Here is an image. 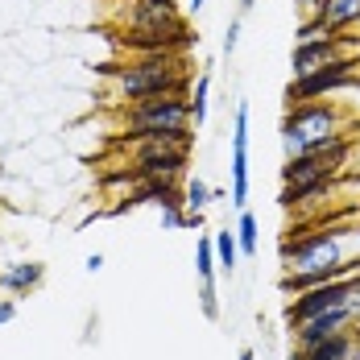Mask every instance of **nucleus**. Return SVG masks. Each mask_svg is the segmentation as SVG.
Returning a JSON list of instances; mask_svg holds the SVG:
<instances>
[{"mask_svg": "<svg viewBox=\"0 0 360 360\" xmlns=\"http://www.w3.org/2000/svg\"><path fill=\"white\" fill-rule=\"evenodd\" d=\"M282 294H298L307 286H319L331 278L360 274V228L327 224L319 232H302L282 240Z\"/></svg>", "mask_w": 360, "mask_h": 360, "instance_id": "f257e3e1", "label": "nucleus"}, {"mask_svg": "<svg viewBox=\"0 0 360 360\" xmlns=\"http://www.w3.org/2000/svg\"><path fill=\"white\" fill-rule=\"evenodd\" d=\"M112 83V104H137V100H153V96H174V91H191V71L182 54H141L129 63H112L104 67Z\"/></svg>", "mask_w": 360, "mask_h": 360, "instance_id": "f03ea898", "label": "nucleus"}, {"mask_svg": "<svg viewBox=\"0 0 360 360\" xmlns=\"http://www.w3.org/2000/svg\"><path fill=\"white\" fill-rule=\"evenodd\" d=\"M124 46L137 54H179L182 46H191L186 13L179 8V0H129Z\"/></svg>", "mask_w": 360, "mask_h": 360, "instance_id": "7ed1b4c3", "label": "nucleus"}, {"mask_svg": "<svg viewBox=\"0 0 360 360\" xmlns=\"http://www.w3.org/2000/svg\"><path fill=\"white\" fill-rule=\"evenodd\" d=\"M352 137V116L335 100H311V104H290L282 116V153L298 158L311 149H323Z\"/></svg>", "mask_w": 360, "mask_h": 360, "instance_id": "20e7f679", "label": "nucleus"}, {"mask_svg": "<svg viewBox=\"0 0 360 360\" xmlns=\"http://www.w3.org/2000/svg\"><path fill=\"white\" fill-rule=\"evenodd\" d=\"M191 91H174V96H153V100H137V104H124L116 112V133L124 141H137V137H182L191 133Z\"/></svg>", "mask_w": 360, "mask_h": 360, "instance_id": "39448f33", "label": "nucleus"}, {"mask_svg": "<svg viewBox=\"0 0 360 360\" xmlns=\"http://www.w3.org/2000/svg\"><path fill=\"white\" fill-rule=\"evenodd\" d=\"M335 307H360V274L331 278V282H319V286H307V290H298V294H290L286 327L302 323L311 315H323V311H335Z\"/></svg>", "mask_w": 360, "mask_h": 360, "instance_id": "423d86ee", "label": "nucleus"}, {"mask_svg": "<svg viewBox=\"0 0 360 360\" xmlns=\"http://www.w3.org/2000/svg\"><path fill=\"white\" fill-rule=\"evenodd\" d=\"M352 158V137L335 145H323V149H311V153H298V158H286L282 166V186H311V182H335L344 174Z\"/></svg>", "mask_w": 360, "mask_h": 360, "instance_id": "0eeeda50", "label": "nucleus"}, {"mask_svg": "<svg viewBox=\"0 0 360 360\" xmlns=\"http://www.w3.org/2000/svg\"><path fill=\"white\" fill-rule=\"evenodd\" d=\"M344 87H360V58H340V63H327L311 75H298L290 79L286 87V108L290 104H311V100H327Z\"/></svg>", "mask_w": 360, "mask_h": 360, "instance_id": "6e6552de", "label": "nucleus"}, {"mask_svg": "<svg viewBox=\"0 0 360 360\" xmlns=\"http://www.w3.org/2000/svg\"><path fill=\"white\" fill-rule=\"evenodd\" d=\"M249 120H252V108L249 100H240L236 112H232V186H228V203L240 212L249 203Z\"/></svg>", "mask_w": 360, "mask_h": 360, "instance_id": "1a4fd4ad", "label": "nucleus"}, {"mask_svg": "<svg viewBox=\"0 0 360 360\" xmlns=\"http://www.w3.org/2000/svg\"><path fill=\"white\" fill-rule=\"evenodd\" d=\"M360 25V0H323V8L307 21H298L294 41L307 37H327V34H352Z\"/></svg>", "mask_w": 360, "mask_h": 360, "instance_id": "9d476101", "label": "nucleus"}, {"mask_svg": "<svg viewBox=\"0 0 360 360\" xmlns=\"http://www.w3.org/2000/svg\"><path fill=\"white\" fill-rule=\"evenodd\" d=\"M356 319H360V307H335V311H323V315H311V319H302V323L290 327L294 348H315V344H323L331 335L356 327Z\"/></svg>", "mask_w": 360, "mask_h": 360, "instance_id": "9b49d317", "label": "nucleus"}, {"mask_svg": "<svg viewBox=\"0 0 360 360\" xmlns=\"http://www.w3.org/2000/svg\"><path fill=\"white\" fill-rule=\"evenodd\" d=\"M195 278H199V307L207 319H219V290H216V278H219V265H216V245L212 236H203L195 245Z\"/></svg>", "mask_w": 360, "mask_h": 360, "instance_id": "f8f14e48", "label": "nucleus"}, {"mask_svg": "<svg viewBox=\"0 0 360 360\" xmlns=\"http://www.w3.org/2000/svg\"><path fill=\"white\" fill-rule=\"evenodd\" d=\"M41 282H46V265L41 261H13V265L0 269V290L8 298H30Z\"/></svg>", "mask_w": 360, "mask_h": 360, "instance_id": "ddd939ff", "label": "nucleus"}, {"mask_svg": "<svg viewBox=\"0 0 360 360\" xmlns=\"http://www.w3.org/2000/svg\"><path fill=\"white\" fill-rule=\"evenodd\" d=\"M212 199H219L216 186H207V179H186L182 182V203H186V228H199L203 224V212L212 207Z\"/></svg>", "mask_w": 360, "mask_h": 360, "instance_id": "4468645a", "label": "nucleus"}, {"mask_svg": "<svg viewBox=\"0 0 360 360\" xmlns=\"http://www.w3.org/2000/svg\"><path fill=\"white\" fill-rule=\"evenodd\" d=\"M352 348H356V327L331 335V340L315 344V348H302V356L307 360H352Z\"/></svg>", "mask_w": 360, "mask_h": 360, "instance_id": "2eb2a0df", "label": "nucleus"}, {"mask_svg": "<svg viewBox=\"0 0 360 360\" xmlns=\"http://www.w3.org/2000/svg\"><path fill=\"white\" fill-rule=\"evenodd\" d=\"M212 245H216V265L224 278H232L236 274V265H240V245H236V228H219L212 232Z\"/></svg>", "mask_w": 360, "mask_h": 360, "instance_id": "dca6fc26", "label": "nucleus"}, {"mask_svg": "<svg viewBox=\"0 0 360 360\" xmlns=\"http://www.w3.org/2000/svg\"><path fill=\"white\" fill-rule=\"evenodd\" d=\"M186 100H191V124H195V129H203V124H207V116H212V75H207V71L199 75V79L191 83V96H186Z\"/></svg>", "mask_w": 360, "mask_h": 360, "instance_id": "f3484780", "label": "nucleus"}, {"mask_svg": "<svg viewBox=\"0 0 360 360\" xmlns=\"http://www.w3.org/2000/svg\"><path fill=\"white\" fill-rule=\"evenodd\" d=\"M236 245H240V257H249V261L261 252V219L249 207H240V216H236Z\"/></svg>", "mask_w": 360, "mask_h": 360, "instance_id": "a211bd4d", "label": "nucleus"}, {"mask_svg": "<svg viewBox=\"0 0 360 360\" xmlns=\"http://www.w3.org/2000/svg\"><path fill=\"white\" fill-rule=\"evenodd\" d=\"M240 30H245V17H232V21H228V34H224V46H219L224 58L236 54V46H240Z\"/></svg>", "mask_w": 360, "mask_h": 360, "instance_id": "6ab92c4d", "label": "nucleus"}, {"mask_svg": "<svg viewBox=\"0 0 360 360\" xmlns=\"http://www.w3.org/2000/svg\"><path fill=\"white\" fill-rule=\"evenodd\" d=\"M13 319H17V302L13 298H0V327L13 323Z\"/></svg>", "mask_w": 360, "mask_h": 360, "instance_id": "aec40b11", "label": "nucleus"}, {"mask_svg": "<svg viewBox=\"0 0 360 360\" xmlns=\"http://www.w3.org/2000/svg\"><path fill=\"white\" fill-rule=\"evenodd\" d=\"M83 269H87V274H100V269H104V252H91V257L83 261Z\"/></svg>", "mask_w": 360, "mask_h": 360, "instance_id": "412c9836", "label": "nucleus"}, {"mask_svg": "<svg viewBox=\"0 0 360 360\" xmlns=\"http://www.w3.org/2000/svg\"><path fill=\"white\" fill-rule=\"evenodd\" d=\"M203 4L207 0H186V13H203Z\"/></svg>", "mask_w": 360, "mask_h": 360, "instance_id": "4be33fe9", "label": "nucleus"}, {"mask_svg": "<svg viewBox=\"0 0 360 360\" xmlns=\"http://www.w3.org/2000/svg\"><path fill=\"white\" fill-rule=\"evenodd\" d=\"M286 360H307V356H302V348H290V352H286Z\"/></svg>", "mask_w": 360, "mask_h": 360, "instance_id": "5701e85b", "label": "nucleus"}, {"mask_svg": "<svg viewBox=\"0 0 360 360\" xmlns=\"http://www.w3.org/2000/svg\"><path fill=\"white\" fill-rule=\"evenodd\" d=\"M236 360H257V352H252V348H240V356Z\"/></svg>", "mask_w": 360, "mask_h": 360, "instance_id": "b1692460", "label": "nucleus"}, {"mask_svg": "<svg viewBox=\"0 0 360 360\" xmlns=\"http://www.w3.org/2000/svg\"><path fill=\"white\" fill-rule=\"evenodd\" d=\"M252 4H257V0H240V13H236V17H245V13H249Z\"/></svg>", "mask_w": 360, "mask_h": 360, "instance_id": "393cba45", "label": "nucleus"}]
</instances>
